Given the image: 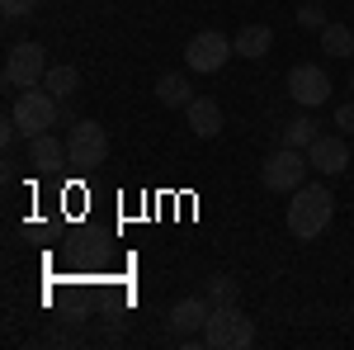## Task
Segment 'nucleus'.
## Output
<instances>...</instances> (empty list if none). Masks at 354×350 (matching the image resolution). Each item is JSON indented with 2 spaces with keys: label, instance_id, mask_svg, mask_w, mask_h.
Masks as SVG:
<instances>
[{
  "label": "nucleus",
  "instance_id": "nucleus-12",
  "mask_svg": "<svg viewBox=\"0 0 354 350\" xmlns=\"http://www.w3.org/2000/svg\"><path fill=\"white\" fill-rule=\"evenodd\" d=\"M232 48H236V57H245V62H260V57H270V48H274V28L270 24H245V28H236Z\"/></svg>",
  "mask_w": 354,
  "mask_h": 350
},
{
  "label": "nucleus",
  "instance_id": "nucleus-7",
  "mask_svg": "<svg viewBox=\"0 0 354 350\" xmlns=\"http://www.w3.org/2000/svg\"><path fill=\"white\" fill-rule=\"evenodd\" d=\"M48 48L43 43H15L10 57H5V85H15V90H28V85H43L48 76Z\"/></svg>",
  "mask_w": 354,
  "mask_h": 350
},
{
  "label": "nucleus",
  "instance_id": "nucleus-18",
  "mask_svg": "<svg viewBox=\"0 0 354 350\" xmlns=\"http://www.w3.org/2000/svg\"><path fill=\"white\" fill-rule=\"evenodd\" d=\"M203 294L213 298V308H227V303H241V284H236L232 274H213V279L203 284Z\"/></svg>",
  "mask_w": 354,
  "mask_h": 350
},
{
  "label": "nucleus",
  "instance_id": "nucleus-21",
  "mask_svg": "<svg viewBox=\"0 0 354 350\" xmlns=\"http://www.w3.org/2000/svg\"><path fill=\"white\" fill-rule=\"evenodd\" d=\"M335 128H340L345 137H354V100H350V105H340V109H335Z\"/></svg>",
  "mask_w": 354,
  "mask_h": 350
},
{
  "label": "nucleus",
  "instance_id": "nucleus-8",
  "mask_svg": "<svg viewBox=\"0 0 354 350\" xmlns=\"http://www.w3.org/2000/svg\"><path fill=\"white\" fill-rule=\"evenodd\" d=\"M213 317V298L208 294H189L170 308V331L180 336V346H203V326Z\"/></svg>",
  "mask_w": 354,
  "mask_h": 350
},
{
  "label": "nucleus",
  "instance_id": "nucleus-2",
  "mask_svg": "<svg viewBox=\"0 0 354 350\" xmlns=\"http://www.w3.org/2000/svg\"><path fill=\"white\" fill-rule=\"evenodd\" d=\"M10 119L19 123V133L24 137H38V133H53L57 119H62V100H57L48 85H28L15 95V105H10Z\"/></svg>",
  "mask_w": 354,
  "mask_h": 350
},
{
  "label": "nucleus",
  "instance_id": "nucleus-3",
  "mask_svg": "<svg viewBox=\"0 0 354 350\" xmlns=\"http://www.w3.org/2000/svg\"><path fill=\"white\" fill-rule=\"evenodd\" d=\"M203 346H213V350H250L255 346V322L245 317L236 303L213 308V317H208V326H203Z\"/></svg>",
  "mask_w": 354,
  "mask_h": 350
},
{
  "label": "nucleus",
  "instance_id": "nucleus-9",
  "mask_svg": "<svg viewBox=\"0 0 354 350\" xmlns=\"http://www.w3.org/2000/svg\"><path fill=\"white\" fill-rule=\"evenodd\" d=\"M288 95H293V105H302V109L326 105V100H330L326 67H317V62H298V67L288 71Z\"/></svg>",
  "mask_w": 354,
  "mask_h": 350
},
{
  "label": "nucleus",
  "instance_id": "nucleus-22",
  "mask_svg": "<svg viewBox=\"0 0 354 350\" xmlns=\"http://www.w3.org/2000/svg\"><path fill=\"white\" fill-rule=\"evenodd\" d=\"M350 90H354V71H350Z\"/></svg>",
  "mask_w": 354,
  "mask_h": 350
},
{
  "label": "nucleus",
  "instance_id": "nucleus-20",
  "mask_svg": "<svg viewBox=\"0 0 354 350\" xmlns=\"http://www.w3.org/2000/svg\"><path fill=\"white\" fill-rule=\"evenodd\" d=\"M33 10H38V0H0V15H5V19H24Z\"/></svg>",
  "mask_w": 354,
  "mask_h": 350
},
{
  "label": "nucleus",
  "instance_id": "nucleus-10",
  "mask_svg": "<svg viewBox=\"0 0 354 350\" xmlns=\"http://www.w3.org/2000/svg\"><path fill=\"white\" fill-rule=\"evenodd\" d=\"M307 166L317 170V175H345V166H350V142L345 133H322L312 147H307Z\"/></svg>",
  "mask_w": 354,
  "mask_h": 350
},
{
  "label": "nucleus",
  "instance_id": "nucleus-13",
  "mask_svg": "<svg viewBox=\"0 0 354 350\" xmlns=\"http://www.w3.org/2000/svg\"><path fill=\"white\" fill-rule=\"evenodd\" d=\"M28 161L38 166V170H57V166L66 161V142H57L53 133L28 137Z\"/></svg>",
  "mask_w": 354,
  "mask_h": 350
},
{
  "label": "nucleus",
  "instance_id": "nucleus-1",
  "mask_svg": "<svg viewBox=\"0 0 354 350\" xmlns=\"http://www.w3.org/2000/svg\"><path fill=\"white\" fill-rule=\"evenodd\" d=\"M330 218H335V194H330V185H312V180H307L302 189H293L288 232H293L298 242H317L330 227Z\"/></svg>",
  "mask_w": 354,
  "mask_h": 350
},
{
  "label": "nucleus",
  "instance_id": "nucleus-5",
  "mask_svg": "<svg viewBox=\"0 0 354 350\" xmlns=\"http://www.w3.org/2000/svg\"><path fill=\"white\" fill-rule=\"evenodd\" d=\"M104 157H109V133H104V123H95V119H71L66 161L76 166V170H95V166H104Z\"/></svg>",
  "mask_w": 354,
  "mask_h": 350
},
{
  "label": "nucleus",
  "instance_id": "nucleus-11",
  "mask_svg": "<svg viewBox=\"0 0 354 350\" xmlns=\"http://www.w3.org/2000/svg\"><path fill=\"white\" fill-rule=\"evenodd\" d=\"M185 123H189V133L194 137H218L222 133V105L218 100H208V95H194L189 109H185Z\"/></svg>",
  "mask_w": 354,
  "mask_h": 350
},
{
  "label": "nucleus",
  "instance_id": "nucleus-4",
  "mask_svg": "<svg viewBox=\"0 0 354 350\" xmlns=\"http://www.w3.org/2000/svg\"><path fill=\"white\" fill-rule=\"evenodd\" d=\"M307 152H298V147H279V152H270L265 161H260V185L274 189V194H293V189L307 185Z\"/></svg>",
  "mask_w": 354,
  "mask_h": 350
},
{
  "label": "nucleus",
  "instance_id": "nucleus-14",
  "mask_svg": "<svg viewBox=\"0 0 354 350\" xmlns=\"http://www.w3.org/2000/svg\"><path fill=\"white\" fill-rule=\"evenodd\" d=\"M156 100H161L165 109H189L194 85L185 81L180 71H165V76H156Z\"/></svg>",
  "mask_w": 354,
  "mask_h": 350
},
{
  "label": "nucleus",
  "instance_id": "nucleus-6",
  "mask_svg": "<svg viewBox=\"0 0 354 350\" xmlns=\"http://www.w3.org/2000/svg\"><path fill=\"white\" fill-rule=\"evenodd\" d=\"M232 57H236V48H232V38L218 33V28H203V33H194L189 43H185V67L198 71V76H218Z\"/></svg>",
  "mask_w": 354,
  "mask_h": 350
},
{
  "label": "nucleus",
  "instance_id": "nucleus-16",
  "mask_svg": "<svg viewBox=\"0 0 354 350\" xmlns=\"http://www.w3.org/2000/svg\"><path fill=\"white\" fill-rule=\"evenodd\" d=\"M43 85H48V90H53L57 100L66 105V100H71V95L81 90V71H76L71 62H62V67H48V76H43Z\"/></svg>",
  "mask_w": 354,
  "mask_h": 350
},
{
  "label": "nucleus",
  "instance_id": "nucleus-15",
  "mask_svg": "<svg viewBox=\"0 0 354 350\" xmlns=\"http://www.w3.org/2000/svg\"><path fill=\"white\" fill-rule=\"evenodd\" d=\"M317 137H322V123H317L312 114H298V119H288V123H283V137H279V147H298V152H307Z\"/></svg>",
  "mask_w": 354,
  "mask_h": 350
},
{
  "label": "nucleus",
  "instance_id": "nucleus-19",
  "mask_svg": "<svg viewBox=\"0 0 354 350\" xmlns=\"http://www.w3.org/2000/svg\"><path fill=\"white\" fill-rule=\"evenodd\" d=\"M298 24H302V28H317V33H322L330 19H326V10H322L317 0H307V5H298Z\"/></svg>",
  "mask_w": 354,
  "mask_h": 350
},
{
  "label": "nucleus",
  "instance_id": "nucleus-17",
  "mask_svg": "<svg viewBox=\"0 0 354 350\" xmlns=\"http://www.w3.org/2000/svg\"><path fill=\"white\" fill-rule=\"evenodd\" d=\"M322 53L350 57L354 53V28L350 24H326V28H322Z\"/></svg>",
  "mask_w": 354,
  "mask_h": 350
}]
</instances>
